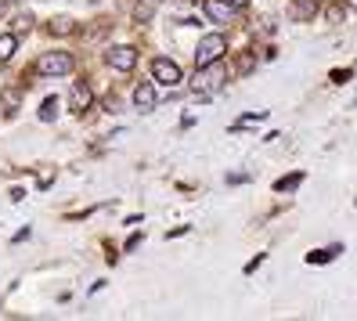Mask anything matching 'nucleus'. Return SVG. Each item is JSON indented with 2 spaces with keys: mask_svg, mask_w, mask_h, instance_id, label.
<instances>
[{
  "mask_svg": "<svg viewBox=\"0 0 357 321\" xmlns=\"http://www.w3.org/2000/svg\"><path fill=\"white\" fill-rule=\"evenodd\" d=\"M340 253H343V246H332V249H314V253L307 256V264H314V267H318V264H328V260H335Z\"/></svg>",
  "mask_w": 357,
  "mask_h": 321,
  "instance_id": "9b49d317",
  "label": "nucleus"
},
{
  "mask_svg": "<svg viewBox=\"0 0 357 321\" xmlns=\"http://www.w3.org/2000/svg\"><path fill=\"white\" fill-rule=\"evenodd\" d=\"M289 11H292V18H300V22H307V18L318 15V0H292Z\"/></svg>",
  "mask_w": 357,
  "mask_h": 321,
  "instance_id": "1a4fd4ad",
  "label": "nucleus"
},
{
  "mask_svg": "<svg viewBox=\"0 0 357 321\" xmlns=\"http://www.w3.org/2000/svg\"><path fill=\"white\" fill-rule=\"evenodd\" d=\"M69 29H73L69 18H54V22H51V33H69Z\"/></svg>",
  "mask_w": 357,
  "mask_h": 321,
  "instance_id": "dca6fc26",
  "label": "nucleus"
},
{
  "mask_svg": "<svg viewBox=\"0 0 357 321\" xmlns=\"http://www.w3.org/2000/svg\"><path fill=\"white\" fill-rule=\"evenodd\" d=\"M36 73L40 76H69L73 73V54L69 51H47L36 61Z\"/></svg>",
  "mask_w": 357,
  "mask_h": 321,
  "instance_id": "f03ea898",
  "label": "nucleus"
},
{
  "mask_svg": "<svg viewBox=\"0 0 357 321\" xmlns=\"http://www.w3.org/2000/svg\"><path fill=\"white\" fill-rule=\"evenodd\" d=\"M152 80L162 83V87H177L184 76H181V66H177V61H170V58H155V61H152Z\"/></svg>",
  "mask_w": 357,
  "mask_h": 321,
  "instance_id": "20e7f679",
  "label": "nucleus"
},
{
  "mask_svg": "<svg viewBox=\"0 0 357 321\" xmlns=\"http://www.w3.org/2000/svg\"><path fill=\"white\" fill-rule=\"evenodd\" d=\"M264 256H267V253H257V256H253V260H249V264H245V274H253V271H257V267L264 264Z\"/></svg>",
  "mask_w": 357,
  "mask_h": 321,
  "instance_id": "a211bd4d",
  "label": "nucleus"
},
{
  "mask_svg": "<svg viewBox=\"0 0 357 321\" xmlns=\"http://www.w3.org/2000/svg\"><path fill=\"white\" fill-rule=\"evenodd\" d=\"M350 8H354V11H357V0H350Z\"/></svg>",
  "mask_w": 357,
  "mask_h": 321,
  "instance_id": "aec40b11",
  "label": "nucleus"
},
{
  "mask_svg": "<svg viewBox=\"0 0 357 321\" xmlns=\"http://www.w3.org/2000/svg\"><path fill=\"white\" fill-rule=\"evenodd\" d=\"M235 11H238V8L227 4V0H206V4H202V15H206L213 26H227L231 18H235Z\"/></svg>",
  "mask_w": 357,
  "mask_h": 321,
  "instance_id": "423d86ee",
  "label": "nucleus"
},
{
  "mask_svg": "<svg viewBox=\"0 0 357 321\" xmlns=\"http://www.w3.org/2000/svg\"><path fill=\"white\" fill-rule=\"evenodd\" d=\"M152 15H155V0H137V8H134V18H137V22H149Z\"/></svg>",
  "mask_w": 357,
  "mask_h": 321,
  "instance_id": "ddd939ff",
  "label": "nucleus"
},
{
  "mask_svg": "<svg viewBox=\"0 0 357 321\" xmlns=\"http://www.w3.org/2000/svg\"><path fill=\"white\" fill-rule=\"evenodd\" d=\"M328 80H332V83H347V80H350V69H332Z\"/></svg>",
  "mask_w": 357,
  "mask_h": 321,
  "instance_id": "f3484780",
  "label": "nucleus"
},
{
  "mask_svg": "<svg viewBox=\"0 0 357 321\" xmlns=\"http://www.w3.org/2000/svg\"><path fill=\"white\" fill-rule=\"evenodd\" d=\"M227 51V40L220 33H209L199 40V47H195V66H209V61H220Z\"/></svg>",
  "mask_w": 357,
  "mask_h": 321,
  "instance_id": "7ed1b4c3",
  "label": "nucleus"
},
{
  "mask_svg": "<svg viewBox=\"0 0 357 321\" xmlns=\"http://www.w3.org/2000/svg\"><path fill=\"white\" fill-rule=\"evenodd\" d=\"M91 101H94V94H91L87 83H73V109H76V112H87Z\"/></svg>",
  "mask_w": 357,
  "mask_h": 321,
  "instance_id": "6e6552de",
  "label": "nucleus"
},
{
  "mask_svg": "<svg viewBox=\"0 0 357 321\" xmlns=\"http://www.w3.org/2000/svg\"><path fill=\"white\" fill-rule=\"evenodd\" d=\"M105 61H109L112 69H119V73H130L137 66V51L130 44H116V47L105 51Z\"/></svg>",
  "mask_w": 357,
  "mask_h": 321,
  "instance_id": "39448f33",
  "label": "nucleus"
},
{
  "mask_svg": "<svg viewBox=\"0 0 357 321\" xmlns=\"http://www.w3.org/2000/svg\"><path fill=\"white\" fill-rule=\"evenodd\" d=\"M58 116V98H44V105H40V123H54Z\"/></svg>",
  "mask_w": 357,
  "mask_h": 321,
  "instance_id": "f8f14e48",
  "label": "nucleus"
},
{
  "mask_svg": "<svg viewBox=\"0 0 357 321\" xmlns=\"http://www.w3.org/2000/svg\"><path fill=\"white\" fill-rule=\"evenodd\" d=\"M224 80H227L224 66L220 61H209V66H199V73L192 80V91H195V98H213L224 87Z\"/></svg>",
  "mask_w": 357,
  "mask_h": 321,
  "instance_id": "f257e3e1",
  "label": "nucleus"
},
{
  "mask_svg": "<svg viewBox=\"0 0 357 321\" xmlns=\"http://www.w3.org/2000/svg\"><path fill=\"white\" fill-rule=\"evenodd\" d=\"M260 119H267V112L260 109V112H249V116H242L235 126H231V130H242V126H253V123H260Z\"/></svg>",
  "mask_w": 357,
  "mask_h": 321,
  "instance_id": "2eb2a0df",
  "label": "nucleus"
},
{
  "mask_svg": "<svg viewBox=\"0 0 357 321\" xmlns=\"http://www.w3.org/2000/svg\"><path fill=\"white\" fill-rule=\"evenodd\" d=\"M303 184V174H285L282 181H275V191H292V188H300Z\"/></svg>",
  "mask_w": 357,
  "mask_h": 321,
  "instance_id": "4468645a",
  "label": "nucleus"
},
{
  "mask_svg": "<svg viewBox=\"0 0 357 321\" xmlns=\"http://www.w3.org/2000/svg\"><path fill=\"white\" fill-rule=\"evenodd\" d=\"M227 4H235V8H245V4H249V0H227Z\"/></svg>",
  "mask_w": 357,
  "mask_h": 321,
  "instance_id": "6ab92c4d",
  "label": "nucleus"
},
{
  "mask_svg": "<svg viewBox=\"0 0 357 321\" xmlns=\"http://www.w3.org/2000/svg\"><path fill=\"white\" fill-rule=\"evenodd\" d=\"M15 51H18V36H15V33H4V36H0V66H4V61H11Z\"/></svg>",
  "mask_w": 357,
  "mask_h": 321,
  "instance_id": "9d476101",
  "label": "nucleus"
},
{
  "mask_svg": "<svg viewBox=\"0 0 357 321\" xmlns=\"http://www.w3.org/2000/svg\"><path fill=\"white\" fill-rule=\"evenodd\" d=\"M155 101H159V94H155V83H152V80H144V83H137V87H134V105H137V112H152Z\"/></svg>",
  "mask_w": 357,
  "mask_h": 321,
  "instance_id": "0eeeda50",
  "label": "nucleus"
}]
</instances>
